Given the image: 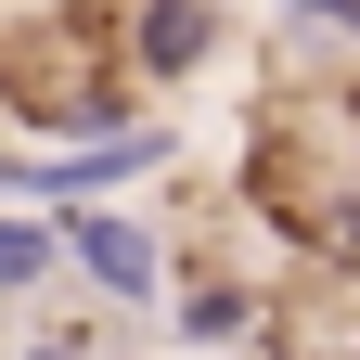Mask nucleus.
Segmentation results:
<instances>
[{
  "instance_id": "1",
  "label": "nucleus",
  "mask_w": 360,
  "mask_h": 360,
  "mask_svg": "<svg viewBox=\"0 0 360 360\" xmlns=\"http://www.w3.org/2000/svg\"><path fill=\"white\" fill-rule=\"evenodd\" d=\"M167 142L155 129H90V155H65V167H26V193H103V180H142Z\"/></svg>"
},
{
  "instance_id": "2",
  "label": "nucleus",
  "mask_w": 360,
  "mask_h": 360,
  "mask_svg": "<svg viewBox=\"0 0 360 360\" xmlns=\"http://www.w3.org/2000/svg\"><path fill=\"white\" fill-rule=\"evenodd\" d=\"M65 245H77V270L103 296H155V232H142V219H77Z\"/></svg>"
},
{
  "instance_id": "3",
  "label": "nucleus",
  "mask_w": 360,
  "mask_h": 360,
  "mask_svg": "<svg viewBox=\"0 0 360 360\" xmlns=\"http://www.w3.org/2000/svg\"><path fill=\"white\" fill-rule=\"evenodd\" d=\"M206 39H219V26L193 13V0H155V13H142V65H167V77H180V65H206Z\"/></svg>"
},
{
  "instance_id": "4",
  "label": "nucleus",
  "mask_w": 360,
  "mask_h": 360,
  "mask_svg": "<svg viewBox=\"0 0 360 360\" xmlns=\"http://www.w3.org/2000/svg\"><path fill=\"white\" fill-rule=\"evenodd\" d=\"M52 219H0V296H39V283H52Z\"/></svg>"
},
{
  "instance_id": "5",
  "label": "nucleus",
  "mask_w": 360,
  "mask_h": 360,
  "mask_svg": "<svg viewBox=\"0 0 360 360\" xmlns=\"http://www.w3.org/2000/svg\"><path fill=\"white\" fill-rule=\"evenodd\" d=\"M26 360H103V347H77V335H39V347H26Z\"/></svg>"
},
{
  "instance_id": "6",
  "label": "nucleus",
  "mask_w": 360,
  "mask_h": 360,
  "mask_svg": "<svg viewBox=\"0 0 360 360\" xmlns=\"http://www.w3.org/2000/svg\"><path fill=\"white\" fill-rule=\"evenodd\" d=\"M296 13H335V26H360V0H296Z\"/></svg>"
}]
</instances>
